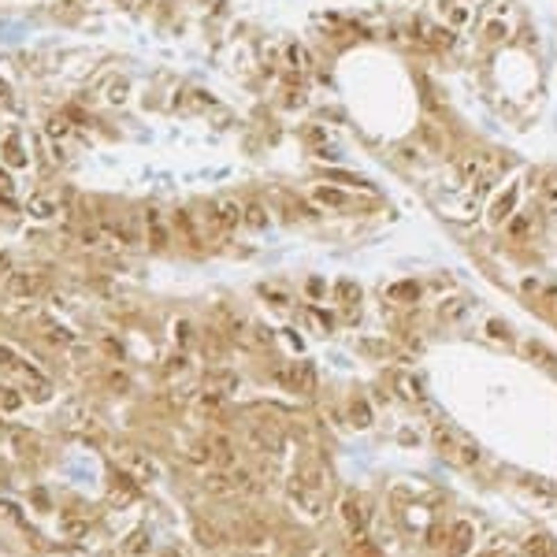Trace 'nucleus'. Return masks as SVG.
Returning a JSON list of instances; mask_svg holds the SVG:
<instances>
[{
    "instance_id": "f257e3e1",
    "label": "nucleus",
    "mask_w": 557,
    "mask_h": 557,
    "mask_svg": "<svg viewBox=\"0 0 557 557\" xmlns=\"http://www.w3.org/2000/svg\"><path fill=\"white\" fill-rule=\"evenodd\" d=\"M431 438H435V446L442 449L449 460H460V465H479V449H476L472 442H465V438L449 435L446 427H435Z\"/></svg>"
},
{
    "instance_id": "f03ea898",
    "label": "nucleus",
    "mask_w": 557,
    "mask_h": 557,
    "mask_svg": "<svg viewBox=\"0 0 557 557\" xmlns=\"http://www.w3.org/2000/svg\"><path fill=\"white\" fill-rule=\"evenodd\" d=\"M275 379L283 383V387H290V390H313V383H316V376H313V368H308L305 360H290V364H278L275 368Z\"/></svg>"
},
{
    "instance_id": "7ed1b4c3",
    "label": "nucleus",
    "mask_w": 557,
    "mask_h": 557,
    "mask_svg": "<svg viewBox=\"0 0 557 557\" xmlns=\"http://www.w3.org/2000/svg\"><path fill=\"white\" fill-rule=\"evenodd\" d=\"M290 501H294V509L301 513V517H324V501H319V490L316 487H308L305 479H294L290 483Z\"/></svg>"
},
{
    "instance_id": "20e7f679",
    "label": "nucleus",
    "mask_w": 557,
    "mask_h": 557,
    "mask_svg": "<svg viewBox=\"0 0 557 557\" xmlns=\"http://www.w3.org/2000/svg\"><path fill=\"white\" fill-rule=\"evenodd\" d=\"M208 219L216 223V227H219L223 234H231L234 227H242V201H234V197H219V201H212Z\"/></svg>"
},
{
    "instance_id": "39448f33",
    "label": "nucleus",
    "mask_w": 557,
    "mask_h": 557,
    "mask_svg": "<svg viewBox=\"0 0 557 557\" xmlns=\"http://www.w3.org/2000/svg\"><path fill=\"white\" fill-rule=\"evenodd\" d=\"M4 290H8V297H19V301H34L41 283L34 275H26V272H8L4 275Z\"/></svg>"
},
{
    "instance_id": "423d86ee",
    "label": "nucleus",
    "mask_w": 557,
    "mask_h": 557,
    "mask_svg": "<svg viewBox=\"0 0 557 557\" xmlns=\"http://www.w3.org/2000/svg\"><path fill=\"white\" fill-rule=\"evenodd\" d=\"M123 465H126V472L138 476L142 483H149V479H156L160 476V465L149 454H142V449H131V454H123Z\"/></svg>"
},
{
    "instance_id": "0eeeda50",
    "label": "nucleus",
    "mask_w": 557,
    "mask_h": 557,
    "mask_svg": "<svg viewBox=\"0 0 557 557\" xmlns=\"http://www.w3.org/2000/svg\"><path fill=\"white\" fill-rule=\"evenodd\" d=\"M308 197H313L316 205H324V208H346V205H349V194H346V190L324 186V182H316V186L308 190Z\"/></svg>"
},
{
    "instance_id": "6e6552de",
    "label": "nucleus",
    "mask_w": 557,
    "mask_h": 557,
    "mask_svg": "<svg viewBox=\"0 0 557 557\" xmlns=\"http://www.w3.org/2000/svg\"><path fill=\"white\" fill-rule=\"evenodd\" d=\"M342 520H346V528L353 539H364V531H368V513H364L357 501H342Z\"/></svg>"
},
{
    "instance_id": "1a4fd4ad",
    "label": "nucleus",
    "mask_w": 557,
    "mask_h": 557,
    "mask_svg": "<svg viewBox=\"0 0 557 557\" xmlns=\"http://www.w3.org/2000/svg\"><path fill=\"white\" fill-rule=\"evenodd\" d=\"M517 201H520V186L513 182V186H506L494 197V205H490V219H509L513 212H517Z\"/></svg>"
},
{
    "instance_id": "9d476101",
    "label": "nucleus",
    "mask_w": 557,
    "mask_h": 557,
    "mask_svg": "<svg viewBox=\"0 0 557 557\" xmlns=\"http://www.w3.org/2000/svg\"><path fill=\"white\" fill-rule=\"evenodd\" d=\"M56 208H60L56 194H34L26 201V216L30 219H52V216H56Z\"/></svg>"
},
{
    "instance_id": "9b49d317",
    "label": "nucleus",
    "mask_w": 557,
    "mask_h": 557,
    "mask_svg": "<svg viewBox=\"0 0 557 557\" xmlns=\"http://www.w3.org/2000/svg\"><path fill=\"white\" fill-rule=\"evenodd\" d=\"M267 223H272V216H267V208L260 205V201H245V205H242V227L264 231Z\"/></svg>"
},
{
    "instance_id": "f8f14e48",
    "label": "nucleus",
    "mask_w": 557,
    "mask_h": 557,
    "mask_svg": "<svg viewBox=\"0 0 557 557\" xmlns=\"http://www.w3.org/2000/svg\"><path fill=\"white\" fill-rule=\"evenodd\" d=\"M145 227H149V242H153V249H164V245H167V227H164V219H160L156 208H145Z\"/></svg>"
},
{
    "instance_id": "ddd939ff",
    "label": "nucleus",
    "mask_w": 557,
    "mask_h": 557,
    "mask_svg": "<svg viewBox=\"0 0 557 557\" xmlns=\"http://www.w3.org/2000/svg\"><path fill=\"white\" fill-rule=\"evenodd\" d=\"M0 153H4V164H12V167H26V164H30V156L23 153V145H19V138H15V134H8V138H4Z\"/></svg>"
},
{
    "instance_id": "4468645a",
    "label": "nucleus",
    "mask_w": 557,
    "mask_h": 557,
    "mask_svg": "<svg viewBox=\"0 0 557 557\" xmlns=\"http://www.w3.org/2000/svg\"><path fill=\"white\" fill-rule=\"evenodd\" d=\"M509 15H494V19H487L483 23V38L490 41V45H498V41H506L509 38Z\"/></svg>"
},
{
    "instance_id": "2eb2a0df",
    "label": "nucleus",
    "mask_w": 557,
    "mask_h": 557,
    "mask_svg": "<svg viewBox=\"0 0 557 557\" xmlns=\"http://www.w3.org/2000/svg\"><path fill=\"white\" fill-rule=\"evenodd\" d=\"M212 460H216V465H223V468H231L234 465V446H231V438H212Z\"/></svg>"
},
{
    "instance_id": "dca6fc26",
    "label": "nucleus",
    "mask_w": 557,
    "mask_h": 557,
    "mask_svg": "<svg viewBox=\"0 0 557 557\" xmlns=\"http://www.w3.org/2000/svg\"><path fill=\"white\" fill-rule=\"evenodd\" d=\"M0 368H8V372H15V376H23V372H26V360L19 357L12 346H0Z\"/></svg>"
},
{
    "instance_id": "f3484780",
    "label": "nucleus",
    "mask_w": 557,
    "mask_h": 557,
    "mask_svg": "<svg viewBox=\"0 0 557 557\" xmlns=\"http://www.w3.org/2000/svg\"><path fill=\"white\" fill-rule=\"evenodd\" d=\"M468 546H472V528H468V524H457V528H454V539H449V550H454V554H465Z\"/></svg>"
},
{
    "instance_id": "a211bd4d",
    "label": "nucleus",
    "mask_w": 557,
    "mask_h": 557,
    "mask_svg": "<svg viewBox=\"0 0 557 557\" xmlns=\"http://www.w3.org/2000/svg\"><path fill=\"white\" fill-rule=\"evenodd\" d=\"M479 171H483V164H479V160H472V156L457 164V175H460V182H465V186H472V182L479 178Z\"/></svg>"
},
{
    "instance_id": "6ab92c4d",
    "label": "nucleus",
    "mask_w": 557,
    "mask_h": 557,
    "mask_svg": "<svg viewBox=\"0 0 557 557\" xmlns=\"http://www.w3.org/2000/svg\"><path fill=\"white\" fill-rule=\"evenodd\" d=\"M45 131H49V138L52 142H63V138L71 134V123L63 119V115H49V123H45Z\"/></svg>"
},
{
    "instance_id": "aec40b11",
    "label": "nucleus",
    "mask_w": 557,
    "mask_h": 557,
    "mask_svg": "<svg viewBox=\"0 0 557 557\" xmlns=\"http://www.w3.org/2000/svg\"><path fill=\"white\" fill-rule=\"evenodd\" d=\"M286 63H290L294 71H305L308 67V52L301 45H286Z\"/></svg>"
},
{
    "instance_id": "412c9836",
    "label": "nucleus",
    "mask_w": 557,
    "mask_h": 557,
    "mask_svg": "<svg viewBox=\"0 0 557 557\" xmlns=\"http://www.w3.org/2000/svg\"><path fill=\"white\" fill-rule=\"evenodd\" d=\"M126 90H131V85H126L123 78H112V82H108V104H123L126 97H131Z\"/></svg>"
},
{
    "instance_id": "4be33fe9",
    "label": "nucleus",
    "mask_w": 557,
    "mask_h": 557,
    "mask_svg": "<svg viewBox=\"0 0 557 557\" xmlns=\"http://www.w3.org/2000/svg\"><path fill=\"white\" fill-rule=\"evenodd\" d=\"M335 294L342 297V301L346 305H357L360 301V290H357V283H346V278H342V283L335 286Z\"/></svg>"
},
{
    "instance_id": "5701e85b",
    "label": "nucleus",
    "mask_w": 557,
    "mask_h": 557,
    "mask_svg": "<svg viewBox=\"0 0 557 557\" xmlns=\"http://www.w3.org/2000/svg\"><path fill=\"white\" fill-rule=\"evenodd\" d=\"M123 550H126V554H145V550H149V535H145V531H134L131 539L123 542Z\"/></svg>"
},
{
    "instance_id": "b1692460",
    "label": "nucleus",
    "mask_w": 557,
    "mask_h": 557,
    "mask_svg": "<svg viewBox=\"0 0 557 557\" xmlns=\"http://www.w3.org/2000/svg\"><path fill=\"white\" fill-rule=\"evenodd\" d=\"M468 19H472V12H468V8L465 4H454V8H449V26H468Z\"/></svg>"
},
{
    "instance_id": "393cba45",
    "label": "nucleus",
    "mask_w": 557,
    "mask_h": 557,
    "mask_svg": "<svg viewBox=\"0 0 557 557\" xmlns=\"http://www.w3.org/2000/svg\"><path fill=\"white\" fill-rule=\"evenodd\" d=\"M63 531H67L71 539H82V535L90 531V524H85V520H78V517H67V520H63Z\"/></svg>"
},
{
    "instance_id": "a878e982",
    "label": "nucleus",
    "mask_w": 557,
    "mask_h": 557,
    "mask_svg": "<svg viewBox=\"0 0 557 557\" xmlns=\"http://www.w3.org/2000/svg\"><path fill=\"white\" fill-rule=\"evenodd\" d=\"M472 190H476L479 197H483V194H490V190H494V175H490V171L483 167V171H479V178L472 182Z\"/></svg>"
},
{
    "instance_id": "bb28decb",
    "label": "nucleus",
    "mask_w": 557,
    "mask_h": 557,
    "mask_svg": "<svg viewBox=\"0 0 557 557\" xmlns=\"http://www.w3.org/2000/svg\"><path fill=\"white\" fill-rule=\"evenodd\" d=\"M190 338H194V324H190V319H178V324H175V342H178V346H186Z\"/></svg>"
},
{
    "instance_id": "cd10ccee",
    "label": "nucleus",
    "mask_w": 557,
    "mask_h": 557,
    "mask_svg": "<svg viewBox=\"0 0 557 557\" xmlns=\"http://www.w3.org/2000/svg\"><path fill=\"white\" fill-rule=\"evenodd\" d=\"M0 201H12V175H8V167H0Z\"/></svg>"
},
{
    "instance_id": "c85d7f7f",
    "label": "nucleus",
    "mask_w": 557,
    "mask_h": 557,
    "mask_svg": "<svg viewBox=\"0 0 557 557\" xmlns=\"http://www.w3.org/2000/svg\"><path fill=\"white\" fill-rule=\"evenodd\" d=\"M542 197H546V201H557V175H546V182H542Z\"/></svg>"
},
{
    "instance_id": "c756f323",
    "label": "nucleus",
    "mask_w": 557,
    "mask_h": 557,
    "mask_svg": "<svg viewBox=\"0 0 557 557\" xmlns=\"http://www.w3.org/2000/svg\"><path fill=\"white\" fill-rule=\"evenodd\" d=\"M528 227H531V223L524 219V216H517V219H509V234H513V238H517V234H528Z\"/></svg>"
},
{
    "instance_id": "7c9ffc66",
    "label": "nucleus",
    "mask_w": 557,
    "mask_h": 557,
    "mask_svg": "<svg viewBox=\"0 0 557 557\" xmlns=\"http://www.w3.org/2000/svg\"><path fill=\"white\" fill-rule=\"evenodd\" d=\"M0 401H4L8 409H15V405H19V394H15V390H4V394H0Z\"/></svg>"
},
{
    "instance_id": "2f4dec72",
    "label": "nucleus",
    "mask_w": 557,
    "mask_h": 557,
    "mask_svg": "<svg viewBox=\"0 0 557 557\" xmlns=\"http://www.w3.org/2000/svg\"><path fill=\"white\" fill-rule=\"evenodd\" d=\"M487 327H490V335H494V338H509V331H506V327H501V324H498V319H494V324H487Z\"/></svg>"
},
{
    "instance_id": "473e14b6",
    "label": "nucleus",
    "mask_w": 557,
    "mask_h": 557,
    "mask_svg": "<svg viewBox=\"0 0 557 557\" xmlns=\"http://www.w3.org/2000/svg\"><path fill=\"white\" fill-rule=\"evenodd\" d=\"M8 97H12V85H8L4 78H0V101H8Z\"/></svg>"
}]
</instances>
